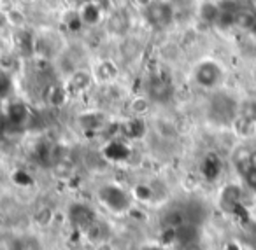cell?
I'll return each mask as SVG.
<instances>
[{
    "label": "cell",
    "mask_w": 256,
    "mask_h": 250,
    "mask_svg": "<svg viewBox=\"0 0 256 250\" xmlns=\"http://www.w3.org/2000/svg\"><path fill=\"white\" fill-rule=\"evenodd\" d=\"M238 103L230 93H214L207 103V119L216 126H234L238 117Z\"/></svg>",
    "instance_id": "6da1fadb"
},
{
    "label": "cell",
    "mask_w": 256,
    "mask_h": 250,
    "mask_svg": "<svg viewBox=\"0 0 256 250\" xmlns=\"http://www.w3.org/2000/svg\"><path fill=\"white\" fill-rule=\"evenodd\" d=\"M224 70L216 60H202L193 68V81L204 89H216L223 82Z\"/></svg>",
    "instance_id": "7a4b0ae2"
},
{
    "label": "cell",
    "mask_w": 256,
    "mask_h": 250,
    "mask_svg": "<svg viewBox=\"0 0 256 250\" xmlns=\"http://www.w3.org/2000/svg\"><path fill=\"white\" fill-rule=\"evenodd\" d=\"M98 200L112 212H124L130 207V196L123 187L116 184H106L98 189Z\"/></svg>",
    "instance_id": "3957f363"
},
{
    "label": "cell",
    "mask_w": 256,
    "mask_h": 250,
    "mask_svg": "<svg viewBox=\"0 0 256 250\" xmlns=\"http://www.w3.org/2000/svg\"><path fill=\"white\" fill-rule=\"evenodd\" d=\"M67 217L76 228H81V229L93 228L96 222L95 212H93V208L88 207L86 203H72L67 210Z\"/></svg>",
    "instance_id": "277c9868"
},
{
    "label": "cell",
    "mask_w": 256,
    "mask_h": 250,
    "mask_svg": "<svg viewBox=\"0 0 256 250\" xmlns=\"http://www.w3.org/2000/svg\"><path fill=\"white\" fill-rule=\"evenodd\" d=\"M146 18L151 21V25L154 26H165L170 23L172 19V11L167 4L164 2H151L146 9Z\"/></svg>",
    "instance_id": "5b68a950"
},
{
    "label": "cell",
    "mask_w": 256,
    "mask_h": 250,
    "mask_svg": "<svg viewBox=\"0 0 256 250\" xmlns=\"http://www.w3.org/2000/svg\"><path fill=\"white\" fill-rule=\"evenodd\" d=\"M242 189L238 186H226L223 189V193H221V207L224 208L226 212H230V214H235L237 210H240L242 208Z\"/></svg>",
    "instance_id": "8992f818"
},
{
    "label": "cell",
    "mask_w": 256,
    "mask_h": 250,
    "mask_svg": "<svg viewBox=\"0 0 256 250\" xmlns=\"http://www.w3.org/2000/svg\"><path fill=\"white\" fill-rule=\"evenodd\" d=\"M200 172H202V175L206 177L207 180H216L218 177L221 175V172H223V161H221V158L218 154L210 152V154H207L206 158L202 159Z\"/></svg>",
    "instance_id": "52a82bcc"
},
{
    "label": "cell",
    "mask_w": 256,
    "mask_h": 250,
    "mask_svg": "<svg viewBox=\"0 0 256 250\" xmlns=\"http://www.w3.org/2000/svg\"><path fill=\"white\" fill-rule=\"evenodd\" d=\"M78 16L81 23H84L88 26H95L102 19V9H100V5L96 4L95 0H86Z\"/></svg>",
    "instance_id": "ba28073f"
},
{
    "label": "cell",
    "mask_w": 256,
    "mask_h": 250,
    "mask_svg": "<svg viewBox=\"0 0 256 250\" xmlns=\"http://www.w3.org/2000/svg\"><path fill=\"white\" fill-rule=\"evenodd\" d=\"M150 93H151V96H153V100H156V102H165V100L170 98L172 86H170V82H168L167 79L158 77V79H154V81L151 82Z\"/></svg>",
    "instance_id": "9c48e42d"
},
{
    "label": "cell",
    "mask_w": 256,
    "mask_h": 250,
    "mask_svg": "<svg viewBox=\"0 0 256 250\" xmlns=\"http://www.w3.org/2000/svg\"><path fill=\"white\" fill-rule=\"evenodd\" d=\"M28 119V110L23 103H11L8 109V116H6V121H8L11 126H23Z\"/></svg>",
    "instance_id": "30bf717a"
},
{
    "label": "cell",
    "mask_w": 256,
    "mask_h": 250,
    "mask_svg": "<svg viewBox=\"0 0 256 250\" xmlns=\"http://www.w3.org/2000/svg\"><path fill=\"white\" fill-rule=\"evenodd\" d=\"M238 119L256 126V98H246L238 103Z\"/></svg>",
    "instance_id": "8fae6325"
},
{
    "label": "cell",
    "mask_w": 256,
    "mask_h": 250,
    "mask_svg": "<svg viewBox=\"0 0 256 250\" xmlns=\"http://www.w3.org/2000/svg\"><path fill=\"white\" fill-rule=\"evenodd\" d=\"M237 168H238V172H240V175L244 177L249 189H252L256 193V163H254V159H248V161H244V163H238Z\"/></svg>",
    "instance_id": "7c38bea8"
},
{
    "label": "cell",
    "mask_w": 256,
    "mask_h": 250,
    "mask_svg": "<svg viewBox=\"0 0 256 250\" xmlns=\"http://www.w3.org/2000/svg\"><path fill=\"white\" fill-rule=\"evenodd\" d=\"M14 250H42V243L34 235H25L16 240Z\"/></svg>",
    "instance_id": "4fadbf2b"
},
{
    "label": "cell",
    "mask_w": 256,
    "mask_h": 250,
    "mask_svg": "<svg viewBox=\"0 0 256 250\" xmlns=\"http://www.w3.org/2000/svg\"><path fill=\"white\" fill-rule=\"evenodd\" d=\"M220 5L212 4V2H207V4L202 5L200 9V16H202L206 21L209 23H218V18H220Z\"/></svg>",
    "instance_id": "5bb4252c"
},
{
    "label": "cell",
    "mask_w": 256,
    "mask_h": 250,
    "mask_svg": "<svg viewBox=\"0 0 256 250\" xmlns=\"http://www.w3.org/2000/svg\"><path fill=\"white\" fill-rule=\"evenodd\" d=\"M11 89V82H9L8 75H4L0 72V96H6L8 91Z\"/></svg>",
    "instance_id": "9a60e30c"
},
{
    "label": "cell",
    "mask_w": 256,
    "mask_h": 250,
    "mask_svg": "<svg viewBox=\"0 0 256 250\" xmlns=\"http://www.w3.org/2000/svg\"><path fill=\"white\" fill-rule=\"evenodd\" d=\"M8 14H6L4 11H0V28H2V26L4 25H8Z\"/></svg>",
    "instance_id": "2e32d148"
},
{
    "label": "cell",
    "mask_w": 256,
    "mask_h": 250,
    "mask_svg": "<svg viewBox=\"0 0 256 250\" xmlns=\"http://www.w3.org/2000/svg\"><path fill=\"white\" fill-rule=\"evenodd\" d=\"M142 250H164L162 247H158V245H148V247H144Z\"/></svg>",
    "instance_id": "e0dca14e"
},
{
    "label": "cell",
    "mask_w": 256,
    "mask_h": 250,
    "mask_svg": "<svg viewBox=\"0 0 256 250\" xmlns=\"http://www.w3.org/2000/svg\"><path fill=\"white\" fill-rule=\"evenodd\" d=\"M252 33H256V18H254V25H252V30H251Z\"/></svg>",
    "instance_id": "ac0fdd59"
}]
</instances>
